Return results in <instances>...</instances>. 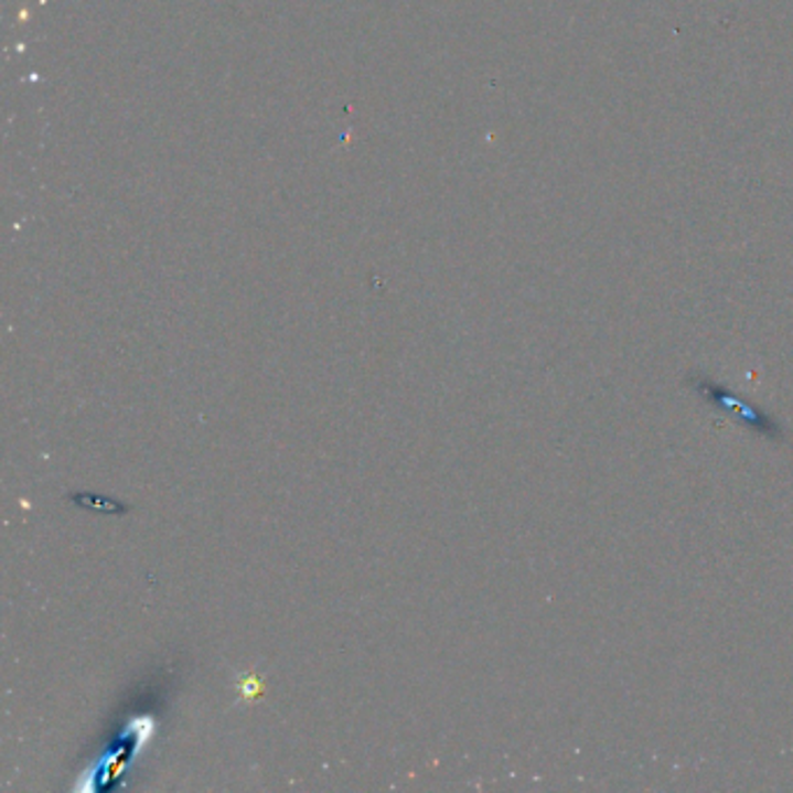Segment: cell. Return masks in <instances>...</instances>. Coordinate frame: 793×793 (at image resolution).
<instances>
[{"label": "cell", "mask_w": 793, "mask_h": 793, "mask_svg": "<svg viewBox=\"0 0 793 793\" xmlns=\"http://www.w3.org/2000/svg\"><path fill=\"white\" fill-rule=\"evenodd\" d=\"M687 384L696 394H700V398L710 405L712 410L736 419L738 424L749 428V431H754L757 436H761L765 440H773V442L786 440V428L778 417L765 412L763 407L740 396L738 392L724 387L721 382L707 377L703 373H692L687 377Z\"/></svg>", "instance_id": "6da1fadb"}]
</instances>
